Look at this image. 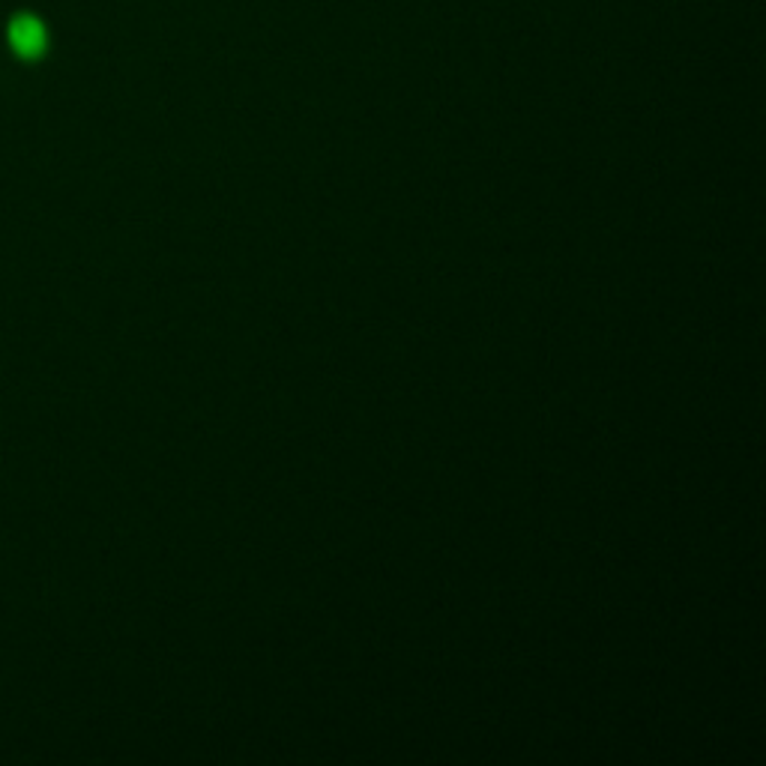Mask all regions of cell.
I'll return each instance as SVG.
<instances>
[{
    "label": "cell",
    "instance_id": "6da1fadb",
    "mask_svg": "<svg viewBox=\"0 0 766 766\" xmlns=\"http://www.w3.org/2000/svg\"><path fill=\"white\" fill-rule=\"evenodd\" d=\"M10 42L21 58H37V55H42V48H46V28L37 19L24 16V19L12 21Z\"/></svg>",
    "mask_w": 766,
    "mask_h": 766
}]
</instances>
